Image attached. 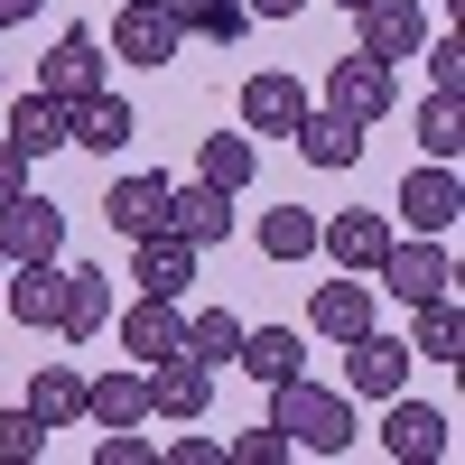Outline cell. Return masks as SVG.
Masks as SVG:
<instances>
[{
  "label": "cell",
  "mask_w": 465,
  "mask_h": 465,
  "mask_svg": "<svg viewBox=\"0 0 465 465\" xmlns=\"http://www.w3.org/2000/svg\"><path fill=\"white\" fill-rule=\"evenodd\" d=\"M344 10H363V0H344Z\"/></svg>",
  "instance_id": "41"
},
{
  "label": "cell",
  "mask_w": 465,
  "mask_h": 465,
  "mask_svg": "<svg viewBox=\"0 0 465 465\" xmlns=\"http://www.w3.org/2000/svg\"><path fill=\"white\" fill-rule=\"evenodd\" d=\"M177 344H186L177 298H131V317H122V354H131V363H168Z\"/></svg>",
  "instance_id": "19"
},
{
  "label": "cell",
  "mask_w": 465,
  "mask_h": 465,
  "mask_svg": "<svg viewBox=\"0 0 465 465\" xmlns=\"http://www.w3.org/2000/svg\"><path fill=\"white\" fill-rule=\"evenodd\" d=\"M410 354H429V363H465V317H456V289L419 298V335H410Z\"/></svg>",
  "instance_id": "25"
},
{
  "label": "cell",
  "mask_w": 465,
  "mask_h": 465,
  "mask_svg": "<svg viewBox=\"0 0 465 465\" xmlns=\"http://www.w3.org/2000/svg\"><path fill=\"white\" fill-rule=\"evenodd\" d=\"M168 19H177V37H205V47H232L252 28L242 0H168Z\"/></svg>",
  "instance_id": "26"
},
{
  "label": "cell",
  "mask_w": 465,
  "mask_h": 465,
  "mask_svg": "<svg viewBox=\"0 0 465 465\" xmlns=\"http://www.w3.org/2000/svg\"><path fill=\"white\" fill-rule=\"evenodd\" d=\"M10 317L56 326V261H10Z\"/></svg>",
  "instance_id": "29"
},
{
  "label": "cell",
  "mask_w": 465,
  "mask_h": 465,
  "mask_svg": "<svg viewBox=\"0 0 465 465\" xmlns=\"http://www.w3.org/2000/svg\"><path fill=\"white\" fill-rule=\"evenodd\" d=\"M261 252L270 261H307V252H317V214H307V205H270L261 214Z\"/></svg>",
  "instance_id": "31"
},
{
  "label": "cell",
  "mask_w": 465,
  "mask_h": 465,
  "mask_svg": "<svg viewBox=\"0 0 465 465\" xmlns=\"http://www.w3.org/2000/svg\"><path fill=\"white\" fill-rule=\"evenodd\" d=\"M419 56H429V84L456 94V74H465V47H456V37H419Z\"/></svg>",
  "instance_id": "35"
},
{
  "label": "cell",
  "mask_w": 465,
  "mask_h": 465,
  "mask_svg": "<svg viewBox=\"0 0 465 465\" xmlns=\"http://www.w3.org/2000/svg\"><path fill=\"white\" fill-rule=\"evenodd\" d=\"M103 65H112L103 37L94 28H65L56 47H47V65H37V84H47L56 103H84V94H103Z\"/></svg>",
  "instance_id": "9"
},
{
  "label": "cell",
  "mask_w": 465,
  "mask_h": 465,
  "mask_svg": "<svg viewBox=\"0 0 465 465\" xmlns=\"http://www.w3.org/2000/svg\"><path fill=\"white\" fill-rule=\"evenodd\" d=\"M168 232H177V242H196V252H214L223 242V232H232V196H223V186H168Z\"/></svg>",
  "instance_id": "15"
},
{
  "label": "cell",
  "mask_w": 465,
  "mask_h": 465,
  "mask_svg": "<svg viewBox=\"0 0 465 465\" xmlns=\"http://www.w3.org/2000/svg\"><path fill=\"white\" fill-rule=\"evenodd\" d=\"M298 122H307V84H298V74H252V84H242V131L289 140Z\"/></svg>",
  "instance_id": "18"
},
{
  "label": "cell",
  "mask_w": 465,
  "mask_h": 465,
  "mask_svg": "<svg viewBox=\"0 0 465 465\" xmlns=\"http://www.w3.org/2000/svg\"><path fill=\"white\" fill-rule=\"evenodd\" d=\"M326 112H344V122H381V112H391V65H381V56H335V74H326Z\"/></svg>",
  "instance_id": "6"
},
{
  "label": "cell",
  "mask_w": 465,
  "mask_h": 465,
  "mask_svg": "<svg viewBox=\"0 0 465 465\" xmlns=\"http://www.w3.org/2000/svg\"><path fill=\"white\" fill-rule=\"evenodd\" d=\"M28 410L47 419V429H74V419H84V372H74V363H47V372L28 381Z\"/></svg>",
  "instance_id": "28"
},
{
  "label": "cell",
  "mask_w": 465,
  "mask_h": 465,
  "mask_svg": "<svg viewBox=\"0 0 465 465\" xmlns=\"http://www.w3.org/2000/svg\"><path fill=\"white\" fill-rule=\"evenodd\" d=\"M103 326H112V270L65 261V270H56V335L84 344V335H103Z\"/></svg>",
  "instance_id": "4"
},
{
  "label": "cell",
  "mask_w": 465,
  "mask_h": 465,
  "mask_svg": "<svg viewBox=\"0 0 465 465\" xmlns=\"http://www.w3.org/2000/svg\"><path fill=\"white\" fill-rule=\"evenodd\" d=\"M205 410H214V363L196 354L149 363V419H205Z\"/></svg>",
  "instance_id": "10"
},
{
  "label": "cell",
  "mask_w": 465,
  "mask_h": 465,
  "mask_svg": "<svg viewBox=\"0 0 465 465\" xmlns=\"http://www.w3.org/2000/svg\"><path fill=\"white\" fill-rule=\"evenodd\" d=\"M0 280H10V252H0Z\"/></svg>",
  "instance_id": "40"
},
{
  "label": "cell",
  "mask_w": 465,
  "mask_h": 465,
  "mask_svg": "<svg viewBox=\"0 0 465 465\" xmlns=\"http://www.w3.org/2000/svg\"><path fill=\"white\" fill-rule=\"evenodd\" d=\"M84 419H94V429H140V419H149V363L94 372L84 381Z\"/></svg>",
  "instance_id": "14"
},
{
  "label": "cell",
  "mask_w": 465,
  "mask_h": 465,
  "mask_svg": "<svg viewBox=\"0 0 465 465\" xmlns=\"http://www.w3.org/2000/svg\"><path fill=\"white\" fill-rule=\"evenodd\" d=\"M401 214H410V232H447V223L465 214L456 168H447V159H419V168H410V186H401Z\"/></svg>",
  "instance_id": "16"
},
{
  "label": "cell",
  "mask_w": 465,
  "mask_h": 465,
  "mask_svg": "<svg viewBox=\"0 0 465 465\" xmlns=\"http://www.w3.org/2000/svg\"><path fill=\"white\" fill-rule=\"evenodd\" d=\"M307 326H317L326 344H354L363 326H372V289L344 270V280H317V298H307Z\"/></svg>",
  "instance_id": "17"
},
{
  "label": "cell",
  "mask_w": 465,
  "mask_h": 465,
  "mask_svg": "<svg viewBox=\"0 0 465 465\" xmlns=\"http://www.w3.org/2000/svg\"><path fill=\"white\" fill-rule=\"evenodd\" d=\"M223 456H232V465H289V456H298V447H289V438H280V429H252V438H232V447H223Z\"/></svg>",
  "instance_id": "34"
},
{
  "label": "cell",
  "mask_w": 465,
  "mask_h": 465,
  "mask_svg": "<svg viewBox=\"0 0 465 465\" xmlns=\"http://www.w3.org/2000/svg\"><path fill=\"white\" fill-rule=\"evenodd\" d=\"M410 344L401 335H354V344H344V391H354V401H391V391H410Z\"/></svg>",
  "instance_id": "3"
},
{
  "label": "cell",
  "mask_w": 465,
  "mask_h": 465,
  "mask_svg": "<svg viewBox=\"0 0 465 465\" xmlns=\"http://www.w3.org/2000/svg\"><path fill=\"white\" fill-rule=\"evenodd\" d=\"M419 149H429V159H456V149H465V112H456V94H429V103H419Z\"/></svg>",
  "instance_id": "32"
},
{
  "label": "cell",
  "mask_w": 465,
  "mask_h": 465,
  "mask_svg": "<svg viewBox=\"0 0 465 465\" xmlns=\"http://www.w3.org/2000/svg\"><path fill=\"white\" fill-rule=\"evenodd\" d=\"M317 252H326L335 270H354V280H372L381 252H391V223H381L372 205H344L335 223H317Z\"/></svg>",
  "instance_id": "8"
},
{
  "label": "cell",
  "mask_w": 465,
  "mask_h": 465,
  "mask_svg": "<svg viewBox=\"0 0 465 465\" xmlns=\"http://www.w3.org/2000/svg\"><path fill=\"white\" fill-rule=\"evenodd\" d=\"M94 465H149V438H140V429H112V438L94 447Z\"/></svg>",
  "instance_id": "36"
},
{
  "label": "cell",
  "mask_w": 465,
  "mask_h": 465,
  "mask_svg": "<svg viewBox=\"0 0 465 465\" xmlns=\"http://www.w3.org/2000/svg\"><path fill=\"white\" fill-rule=\"evenodd\" d=\"M289 140H298L307 168H354V159H363V122H344V112H307Z\"/></svg>",
  "instance_id": "22"
},
{
  "label": "cell",
  "mask_w": 465,
  "mask_h": 465,
  "mask_svg": "<svg viewBox=\"0 0 465 465\" xmlns=\"http://www.w3.org/2000/svg\"><path fill=\"white\" fill-rule=\"evenodd\" d=\"M19 186H28V149L0 140V196H19Z\"/></svg>",
  "instance_id": "37"
},
{
  "label": "cell",
  "mask_w": 465,
  "mask_h": 465,
  "mask_svg": "<svg viewBox=\"0 0 465 465\" xmlns=\"http://www.w3.org/2000/svg\"><path fill=\"white\" fill-rule=\"evenodd\" d=\"M363 56H381V65H401V56H419V37H429V10L419 0H363Z\"/></svg>",
  "instance_id": "13"
},
{
  "label": "cell",
  "mask_w": 465,
  "mask_h": 465,
  "mask_svg": "<svg viewBox=\"0 0 465 465\" xmlns=\"http://www.w3.org/2000/svg\"><path fill=\"white\" fill-rule=\"evenodd\" d=\"M131 131H140V112L122 103V94H84V103H74V122H65V140H84V149H131Z\"/></svg>",
  "instance_id": "24"
},
{
  "label": "cell",
  "mask_w": 465,
  "mask_h": 465,
  "mask_svg": "<svg viewBox=\"0 0 465 465\" xmlns=\"http://www.w3.org/2000/svg\"><path fill=\"white\" fill-rule=\"evenodd\" d=\"M232 363H242L261 391H270V381L307 372V335H298V326H242V354H232Z\"/></svg>",
  "instance_id": "21"
},
{
  "label": "cell",
  "mask_w": 465,
  "mask_h": 465,
  "mask_svg": "<svg viewBox=\"0 0 465 465\" xmlns=\"http://www.w3.org/2000/svg\"><path fill=\"white\" fill-rule=\"evenodd\" d=\"M103 214H112L122 242H131V232H159V223H168V177H159V168H131V177L103 196Z\"/></svg>",
  "instance_id": "20"
},
{
  "label": "cell",
  "mask_w": 465,
  "mask_h": 465,
  "mask_svg": "<svg viewBox=\"0 0 465 465\" xmlns=\"http://www.w3.org/2000/svg\"><path fill=\"white\" fill-rule=\"evenodd\" d=\"M37 456H47V419H37L28 401L0 410V465H37Z\"/></svg>",
  "instance_id": "33"
},
{
  "label": "cell",
  "mask_w": 465,
  "mask_h": 465,
  "mask_svg": "<svg viewBox=\"0 0 465 465\" xmlns=\"http://www.w3.org/2000/svg\"><path fill=\"white\" fill-rule=\"evenodd\" d=\"M456 447V419L429 410V401H401L391 391V419H381V456H401V465H438Z\"/></svg>",
  "instance_id": "5"
},
{
  "label": "cell",
  "mask_w": 465,
  "mask_h": 465,
  "mask_svg": "<svg viewBox=\"0 0 465 465\" xmlns=\"http://www.w3.org/2000/svg\"><path fill=\"white\" fill-rule=\"evenodd\" d=\"M65 122H74V103H56L47 84H37V94H19V103H10V122H0V131H10L28 159H47V149L65 140Z\"/></svg>",
  "instance_id": "23"
},
{
  "label": "cell",
  "mask_w": 465,
  "mask_h": 465,
  "mask_svg": "<svg viewBox=\"0 0 465 465\" xmlns=\"http://www.w3.org/2000/svg\"><path fill=\"white\" fill-rule=\"evenodd\" d=\"M196 177H205V186H223V196H242V186H252V131H205Z\"/></svg>",
  "instance_id": "27"
},
{
  "label": "cell",
  "mask_w": 465,
  "mask_h": 465,
  "mask_svg": "<svg viewBox=\"0 0 465 465\" xmlns=\"http://www.w3.org/2000/svg\"><path fill=\"white\" fill-rule=\"evenodd\" d=\"M131 280H140V298H177L186 280H196V242H177L168 223L131 232Z\"/></svg>",
  "instance_id": "12"
},
{
  "label": "cell",
  "mask_w": 465,
  "mask_h": 465,
  "mask_svg": "<svg viewBox=\"0 0 465 465\" xmlns=\"http://www.w3.org/2000/svg\"><path fill=\"white\" fill-rule=\"evenodd\" d=\"M47 0H0V28H19V19H37Z\"/></svg>",
  "instance_id": "39"
},
{
  "label": "cell",
  "mask_w": 465,
  "mask_h": 465,
  "mask_svg": "<svg viewBox=\"0 0 465 465\" xmlns=\"http://www.w3.org/2000/svg\"><path fill=\"white\" fill-rule=\"evenodd\" d=\"M270 429L307 456H344L354 447V391H317L307 372H289V381H270Z\"/></svg>",
  "instance_id": "1"
},
{
  "label": "cell",
  "mask_w": 465,
  "mask_h": 465,
  "mask_svg": "<svg viewBox=\"0 0 465 465\" xmlns=\"http://www.w3.org/2000/svg\"><path fill=\"white\" fill-rule=\"evenodd\" d=\"M242 10H252V19H298L307 0H242Z\"/></svg>",
  "instance_id": "38"
},
{
  "label": "cell",
  "mask_w": 465,
  "mask_h": 465,
  "mask_svg": "<svg viewBox=\"0 0 465 465\" xmlns=\"http://www.w3.org/2000/svg\"><path fill=\"white\" fill-rule=\"evenodd\" d=\"M0 252L10 261H65V205H47L37 186L0 196Z\"/></svg>",
  "instance_id": "2"
},
{
  "label": "cell",
  "mask_w": 465,
  "mask_h": 465,
  "mask_svg": "<svg viewBox=\"0 0 465 465\" xmlns=\"http://www.w3.org/2000/svg\"><path fill=\"white\" fill-rule=\"evenodd\" d=\"M103 47L131 56V65H168V56H177V19H168V0H122V19H112Z\"/></svg>",
  "instance_id": "11"
},
{
  "label": "cell",
  "mask_w": 465,
  "mask_h": 465,
  "mask_svg": "<svg viewBox=\"0 0 465 465\" xmlns=\"http://www.w3.org/2000/svg\"><path fill=\"white\" fill-rule=\"evenodd\" d=\"M372 280L381 289H391V298H438V289H456V261L438 252V232H419V242H391V252H381V270H372Z\"/></svg>",
  "instance_id": "7"
},
{
  "label": "cell",
  "mask_w": 465,
  "mask_h": 465,
  "mask_svg": "<svg viewBox=\"0 0 465 465\" xmlns=\"http://www.w3.org/2000/svg\"><path fill=\"white\" fill-rule=\"evenodd\" d=\"M177 354H196V363H232V354H242V317H232V307L186 317V344H177Z\"/></svg>",
  "instance_id": "30"
}]
</instances>
